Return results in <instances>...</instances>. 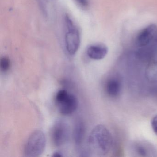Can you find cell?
I'll use <instances>...</instances> for the list:
<instances>
[{
    "instance_id": "3957f363",
    "label": "cell",
    "mask_w": 157,
    "mask_h": 157,
    "mask_svg": "<svg viewBox=\"0 0 157 157\" xmlns=\"http://www.w3.org/2000/svg\"><path fill=\"white\" fill-rule=\"evenodd\" d=\"M56 102L59 112L63 115H69L76 111L78 107V100L73 94L65 90H61L57 93Z\"/></svg>"
},
{
    "instance_id": "9c48e42d",
    "label": "cell",
    "mask_w": 157,
    "mask_h": 157,
    "mask_svg": "<svg viewBox=\"0 0 157 157\" xmlns=\"http://www.w3.org/2000/svg\"><path fill=\"white\" fill-rule=\"evenodd\" d=\"M121 84L120 81L116 78H112L107 82L106 91L107 94L111 97H116L120 93Z\"/></svg>"
},
{
    "instance_id": "4fadbf2b",
    "label": "cell",
    "mask_w": 157,
    "mask_h": 157,
    "mask_svg": "<svg viewBox=\"0 0 157 157\" xmlns=\"http://www.w3.org/2000/svg\"><path fill=\"white\" fill-rule=\"evenodd\" d=\"M151 127L154 132L157 134V115L154 117L151 120Z\"/></svg>"
},
{
    "instance_id": "52a82bcc",
    "label": "cell",
    "mask_w": 157,
    "mask_h": 157,
    "mask_svg": "<svg viewBox=\"0 0 157 157\" xmlns=\"http://www.w3.org/2000/svg\"><path fill=\"white\" fill-rule=\"evenodd\" d=\"M108 52L107 48L103 45L90 46L87 50L88 56L94 60H100L106 56Z\"/></svg>"
},
{
    "instance_id": "7c38bea8",
    "label": "cell",
    "mask_w": 157,
    "mask_h": 157,
    "mask_svg": "<svg viewBox=\"0 0 157 157\" xmlns=\"http://www.w3.org/2000/svg\"><path fill=\"white\" fill-rule=\"evenodd\" d=\"M76 2L81 7L83 8H86L89 6L88 0H75Z\"/></svg>"
},
{
    "instance_id": "7a4b0ae2",
    "label": "cell",
    "mask_w": 157,
    "mask_h": 157,
    "mask_svg": "<svg viewBox=\"0 0 157 157\" xmlns=\"http://www.w3.org/2000/svg\"><path fill=\"white\" fill-rule=\"evenodd\" d=\"M46 145L44 134L41 130L33 132L26 140L25 145V156L28 157H37L44 152Z\"/></svg>"
},
{
    "instance_id": "8fae6325",
    "label": "cell",
    "mask_w": 157,
    "mask_h": 157,
    "mask_svg": "<svg viewBox=\"0 0 157 157\" xmlns=\"http://www.w3.org/2000/svg\"><path fill=\"white\" fill-rule=\"evenodd\" d=\"M135 149L138 154L142 157L147 156L149 154V149L144 144H139L136 145Z\"/></svg>"
},
{
    "instance_id": "6da1fadb",
    "label": "cell",
    "mask_w": 157,
    "mask_h": 157,
    "mask_svg": "<svg viewBox=\"0 0 157 157\" xmlns=\"http://www.w3.org/2000/svg\"><path fill=\"white\" fill-rule=\"evenodd\" d=\"M113 145V137L107 128L98 125L92 130L88 139L89 152L97 156L106 155Z\"/></svg>"
},
{
    "instance_id": "5bb4252c",
    "label": "cell",
    "mask_w": 157,
    "mask_h": 157,
    "mask_svg": "<svg viewBox=\"0 0 157 157\" xmlns=\"http://www.w3.org/2000/svg\"><path fill=\"white\" fill-rule=\"evenodd\" d=\"M53 156V157H63V155L60 152H59V151H56V152H55L54 153Z\"/></svg>"
},
{
    "instance_id": "5b68a950",
    "label": "cell",
    "mask_w": 157,
    "mask_h": 157,
    "mask_svg": "<svg viewBox=\"0 0 157 157\" xmlns=\"http://www.w3.org/2000/svg\"><path fill=\"white\" fill-rule=\"evenodd\" d=\"M70 130L65 121L59 120L54 125L51 131L52 142L56 147H61L68 140Z\"/></svg>"
},
{
    "instance_id": "ba28073f",
    "label": "cell",
    "mask_w": 157,
    "mask_h": 157,
    "mask_svg": "<svg viewBox=\"0 0 157 157\" xmlns=\"http://www.w3.org/2000/svg\"><path fill=\"white\" fill-rule=\"evenodd\" d=\"M85 135V126L84 122L80 119L75 121L73 129V138L75 144L80 147L84 140Z\"/></svg>"
},
{
    "instance_id": "8992f818",
    "label": "cell",
    "mask_w": 157,
    "mask_h": 157,
    "mask_svg": "<svg viewBox=\"0 0 157 157\" xmlns=\"http://www.w3.org/2000/svg\"><path fill=\"white\" fill-rule=\"evenodd\" d=\"M157 27L155 25H148L142 30L136 37V44L141 47H144L148 45L153 40L157 34Z\"/></svg>"
},
{
    "instance_id": "277c9868",
    "label": "cell",
    "mask_w": 157,
    "mask_h": 157,
    "mask_svg": "<svg viewBox=\"0 0 157 157\" xmlns=\"http://www.w3.org/2000/svg\"><path fill=\"white\" fill-rule=\"evenodd\" d=\"M67 32L65 36V44L68 53L74 55L77 53L80 45V36L78 30L67 15L65 17Z\"/></svg>"
},
{
    "instance_id": "30bf717a",
    "label": "cell",
    "mask_w": 157,
    "mask_h": 157,
    "mask_svg": "<svg viewBox=\"0 0 157 157\" xmlns=\"http://www.w3.org/2000/svg\"><path fill=\"white\" fill-rule=\"evenodd\" d=\"M11 62L7 57H3L0 60V68L3 72H7L10 68Z\"/></svg>"
}]
</instances>
